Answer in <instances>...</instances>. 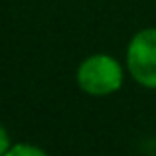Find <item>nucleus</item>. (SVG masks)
I'll return each mask as SVG.
<instances>
[{
	"label": "nucleus",
	"instance_id": "nucleus-1",
	"mask_svg": "<svg viewBox=\"0 0 156 156\" xmlns=\"http://www.w3.org/2000/svg\"><path fill=\"white\" fill-rule=\"evenodd\" d=\"M77 83L89 95H111L122 85V69L115 57L97 53L79 65Z\"/></svg>",
	"mask_w": 156,
	"mask_h": 156
},
{
	"label": "nucleus",
	"instance_id": "nucleus-2",
	"mask_svg": "<svg viewBox=\"0 0 156 156\" xmlns=\"http://www.w3.org/2000/svg\"><path fill=\"white\" fill-rule=\"evenodd\" d=\"M129 71L140 85L156 89V28L138 32L126 50Z\"/></svg>",
	"mask_w": 156,
	"mask_h": 156
},
{
	"label": "nucleus",
	"instance_id": "nucleus-3",
	"mask_svg": "<svg viewBox=\"0 0 156 156\" xmlns=\"http://www.w3.org/2000/svg\"><path fill=\"white\" fill-rule=\"evenodd\" d=\"M4 156H48V154L44 152L42 148L34 146V144H16Z\"/></svg>",
	"mask_w": 156,
	"mask_h": 156
},
{
	"label": "nucleus",
	"instance_id": "nucleus-4",
	"mask_svg": "<svg viewBox=\"0 0 156 156\" xmlns=\"http://www.w3.org/2000/svg\"><path fill=\"white\" fill-rule=\"evenodd\" d=\"M10 150V136H8L6 129L0 125V156H4Z\"/></svg>",
	"mask_w": 156,
	"mask_h": 156
}]
</instances>
